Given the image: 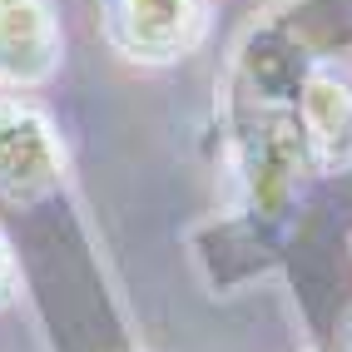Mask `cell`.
Here are the masks:
<instances>
[{
    "instance_id": "obj_1",
    "label": "cell",
    "mask_w": 352,
    "mask_h": 352,
    "mask_svg": "<svg viewBox=\"0 0 352 352\" xmlns=\"http://www.w3.org/2000/svg\"><path fill=\"white\" fill-rule=\"evenodd\" d=\"M204 15L194 0H114L109 30L124 50L144 60H169L199 40Z\"/></svg>"
},
{
    "instance_id": "obj_2",
    "label": "cell",
    "mask_w": 352,
    "mask_h": 352,
    "mask_svg": "<svg viewBox=\"0 0 352 352\" xmlns=\"http://www.w3.org/2000/svg\"><path fill=\"white\" fill-rule=\"evenodd\" d=\"M60 50L50 0H0V75L35 85L50 75Z\"/></svg>"
}]
</instances>
